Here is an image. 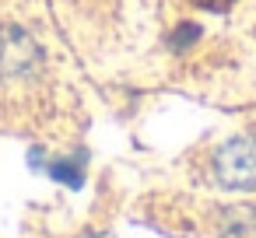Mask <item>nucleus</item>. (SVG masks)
Returning <instances> with one entry per match:
<instances>
[{"instance_id":"obj_1","label":"nucleus","mask_w":256,"mask_h":238,"mask_svg":"<svg viewBox=\"0 0 256 238\" xmlns=\"http://www.w3.org/2000/svg\"><path fill=\"white\" fill-rule=\"evenodd\" d=\"M214 175L228 189H252L256 186V140L235 137L214 158Z\"/></svg>"},{"instance_id":"obj_2","label":"nucleus","mask_w":256,"mask_h":238,"mask_svg":"<svg viewBox=\"0 0 256 238\" xmlns=\"http://www.w3.org/2000/svg\"><path fill=\"white\" fill-rule=\"evenodd\" d=\"M81 168H84V154H78V158H64V161H53V165H46V172L53 175V179H64L67 186H81Z\"/></svg>"}]
</instances>
